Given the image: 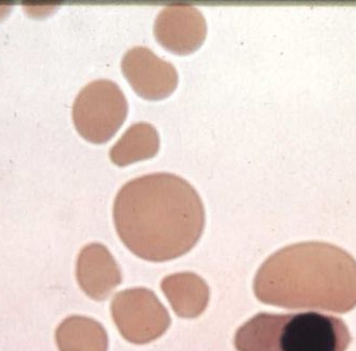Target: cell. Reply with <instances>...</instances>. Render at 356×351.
Segmentation results:
<instances>
[{"mask_svg": "<svg viewBox=\"0 0 356 351\" xmlns=\"http://www.w3.org/2000/svg\"><path fill=\"white\" fill-rule=\"evenodd\" d=\"M60 351H106L107 336L101 325L83 316H71L58 327Z\"/></svg>", "mask_w": 356, "mask_h": 351, "instance_id": "obj_8", "label": "cell"}, {"mask_svg": "<svg viewBox=\"0 0 356 351\" xmlns=\"http://www.w3.org/2000/svg\"><path fill=\"white\" fill-rule=\"evenodd\" d=\"M154 35L165 49L178 55H187L199 49L205 41L207 24L197 8L170 5L158 13Z\"/></svg>", "mask_w": 356, "mask_h": 351, "instance_id": "obj_6", "label": "cell"}, {"mask_svg": "<svg viewBox=\"0 0 356 351\" xmlns=\"http://www.w3.org/2000/svg\"><path fill=\"white\" fill-rule=\"evenodd\" d=\"M121 66L136 93L145 100H163L177 87L175 66L158 57L147 46H135L128 49L122 58Z\"/></svg>", "mask_w": 356, "mask_h": 351, "instance_id": "obj_5", "label": "cell"}, {"mask_svg": "<svg viewBox=\"0 0 356 351\" xmlns=\"http://www.w3.org/2000/svg\"><path fill=\"white\" fill-rule=\"evenodd\" d=\"M127 114L125 94L109 79H96L86 85L76 96L72 111L80 135L99 144L105 143L117 134Z\"/></svg>", "mask_w": 356, "mask_h": 351, "instance_id": "obj_4", "label": "cell"}, {"mask_svg": "<svg viewBox=\"0 0 356 351\" xmlns=\"http://www.w3.org/2000/svg\"><path fill=\"white\" fill-rule=\"evenodd\" d=\"M159 132L147 122H138L125 130L110 150V158L118 166L149 159L158 153Z\"/></svg>", "mask_w": 356, "mask_h": 351, "instance_id": "obj_7", "label": "cell"}, {"mask_svg": "<svg viewBox=\"0 0 356 351\" xmlns=\"http://www.w3.org/2000/svg\"><path fill=\"white\" fill-rule=\"evenodd\" d=\"M113 220L120 238L133 254L165 262L197 244L205 226V210L190 182L158 172L126 182L115 198Z\"/></svg>", "mask_w": 356, "mask_h": 351, "instance_id": "obj_1", "label": "cell"}, {"mask_svg": "<svg viewBox=\"0 0 356 351\" xmlns=\"http://www.w3.org/2000/svg\"><path fill=\"white\" fill-rule=\"evenodd\" d=\"M351 341L347 325L331 315L259 313L237 331L235 346L238 351H346Z\"/></svg>", "mask_w": 356, "mask_h": 351, "instance_id": "obj_3", "label": "cell"}, {"mask_svg": "<svg viewBox=\"0 0 356 351\" xmlns=\"http://www.w3.org/2000/svg\"><path fill=\"white\" fill-rule=\"evenodd\" d=\"M108 251L99 244H92L80 252L77 279L80 286L92 298L103 299L107 290Z\"/></svg>", "mask_w": 356, "mask_h": 351, "instance_id": "obj_9", "label": "cell"}, {"mask_svg": "<svg viewBox=\"0 0 356 351\" xmlns=\"http://www.w3.org/2000/svg\"><path fill=\"white\" fill-rule=\"evenodd\" d=\"M254 288L266 304L347 312L356 304V262L333 244H293L263 265Z\"/></svg>", "mask_w": 356, "mask_h": 351, "instance_id": "obj_2", "label": "cell"}]
</instances>
